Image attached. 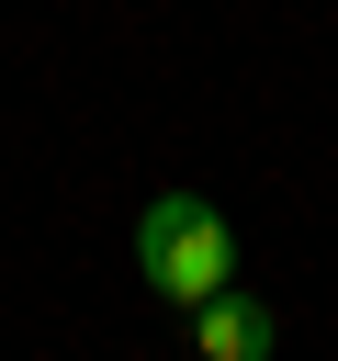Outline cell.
Returning a JSON list of instances; mask_svg holds the SVG:
<instances>
[{
    "mask_svg": "<svg viewBox=\"0 0 338 361\" xmlns=\"http://www.w3.org/2000/svg\"><path fill=\"white\" fill-rule=\"evenodd\" d=\"M135 271H146L169 305H203V293L237 282V237H225V214H214L203 192H158V203L135 214Z\"/></svg>",
    "mask_w": 338,
    "mask_h": 361,
    "instance_id": "cell-1",
    "label": "cell"
},
{
    "mask_svg": "<svg viewBox=\"0 0 338 361\" xmlns=\"http://www.w3.org/2000/svg\"><path fill=\"white\" fill-rule=\"evenodd\" d=\"M192 338H203V361H270V305L225 282V293L192 305Z\"/></svg>",
    "mask_w": 338,
    "mask_h": 361,
    "instance_id": "cell-2",
    "label": "cell"
}]
</instances>
